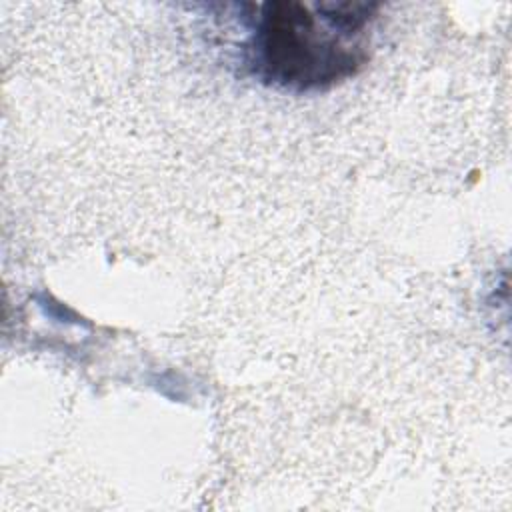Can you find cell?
<instances>
[{"label": "cell", "instance_id": "cell-1", "mask_svg": "<svg viewBox=\"0 0 512 512\" xmlns=\"http://www.w3.org/2000/svg\"><path fill=\"white\" fill-rule=\"evenodd\" d=\"M248 8L244 64L262 84L296 94L326 90L370 58L378 4L278 0Z\"/></svg>", "mask_w": 512, "mask_h": 512}]
</instances>
